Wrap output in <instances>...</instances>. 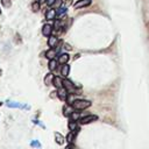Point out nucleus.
Here are the masks:
<instances>
[{"label": "nucleus", "mask_w": 149, "mask_h": 149, "mask_svg": "<svg viewBox=\"0 0 149 149\" xmlns=\"http://www.w3.org/2000/svg\"><path fill=\"white\" fill-rule=\"evenodd\" d=\"M91 105H92V102L90 100H86V99H74L71 102L72 108L76 111H84V109L88 108Z\"/></svg>", "instance_id": "obj_1"}, {"label": "nucleus", "mask_w": 149, "mask_h": 149, "mask_svg": "<svg viewBox=\"0 0 149 149\" xmlns=\"http://www.w3.org/2000/svg\"><path fill=\"white\" fill-rule=\"evenodd\" d=\"M63 86L66 88V91H68L70 94H74V93H78V92H79L78 87H77L70 79H68V78H64V79H63Z\"/></svg>", "instance_id": "obj_2"}, {"label": "nucleus", "mask_w": 149, "mask_h": 149, "mask_svg": "<svg viewBox=\"0 0 149 149\" xmlns=\"http://www.w3.org/2000/svg\"><path fill=\"white\" fill-rule=\"evenodd\" d=\"M56 93H57V97H58V99H61L62 101H66V100H68V97H69V92L66 91V88H65L64 86H61V87H58V88H57V91H56Z\"/></svg>", "instance_id": "obj_3"}, {"label": "nucleus", "mask_w": 149, "mask_h": 149, "mask_svg": "<svg viewBox=\"0 0 149 149\" xmlns=\"http://www.w3.org/2000/svg\"><path fill=\"white\" fill-rule=\"evenodd\" d=\"M95 120H98V116H97V115H94V114H88V115L81 116L78 121H79V123H80V125H85V123L93 122V121H95Z\"/></svg>", "instance_id": "obj_4"}, {"label": "nucleus", "mask_w": 149, "mask_h": 149, "mask_svg": "<svg viewBox=\"0 0 149 149\" xmlns=\"http://www.w3.org/2000/svg\"><path fill=\"white\" fill-rule=\"evenodd\" d=\"M52 31H54L52 24H50V23H44V24H43V27H42V34H43V36L49 37Z\"/></svg>", "instance_id": "obj_5"}, {"label": "nucleus", "mask_w": 149, "mask_h": 149, "mask_svg": "<svg viewBox=\"0 0 149 149\" xmlns=\"http://www.w3.org/2000/svg\"><path fill=\"white\" fill-rule=\"evenodd\" d=\"M92 3V0H78L74 5H73V8L78 9V8H83V7H87Z\"/></svg>", "instance_id": "obj_6"}, {"label": "nucleus", "mask_w": 149, "mask_h": 149, "mask_svg": "<svg viewBox=\"0 0 149 149\" xmlns=\"http://www.w3.org/2000/svg\"><path fill=\"white\" fill-rule=\"evenodd\" d=\"M55 19H56V10H55L54 8L48 9V10L45 12V20L52 21V20H55Z\"/></svg>", "instance_id": "obj_7"}, {"label": "nucleus", "mask_w": 149, "mask_h": 149, "mask_svg": "<svg viewBox=\"0 0 149 149\" xmlns=\"http://www.w3.org/2000/svg\"><path fill=\"white\" fill-rule=\"evenodd\" d=\"M7 106L10 107V108H29L28 105H22V104H19V102H13V101H7Z\"/></svg>", "instance_id": "obj_8"}, {"label": "nucleus", "mask_w": 149, "mask_h": 149, "mask_svg": "<svg viewBox=\"0 0 149 149\" xmlns=\"http://www.w3.org/2000/svg\"><path fill=\"white\" fill-rule=\"evenodd\" d=\"M58 38L56 37V36H54V35H50L49 36V38H48V45L50 47V48H55L57 44H58Z\"/></svg>", "instance_id": "obj_9"}, {"label": "nucleus", "mask_w": 149, "mask_h": 149, "mask_svg": "<svg viewBox=\"0 0 149 149\" xmlns=\"http://www.w3.org/2000/svg\"><path fill=\"white\" fill-rule=\"evenodd\" d=\"M57 54H58V52H57V50H56L55 48H51V49H49L48 51H45V55H44V56L50 61V59H54V58L56 57V55H57Z\"/></svg>", "instance_id": "obj_10"}, {"label": "nucleus", "mask_w": 149, "mask_h": 149, "mask_svg": "<svg viewBox=\"0 0 149 149\" xmlns=\"http://www.w3.org/2000/svg\"><path fill=\"white\" fill-rule=\"evenodd\" d=\"M70 59V56H69V54H66V52H64V54H61L59 56H58V63L59 64H66L68 63V61Z\"/></svg>", "instance_id": "obj_11"}, {"label": "nucleus", "mask_w": 149, "mask_h": 149, "mask_svg": "<svg viewBox=\"0 0 149 149\" xmlns=\"http://www.w3.org/2000/svg\"><path fill=\"white\" fill-rule=\"evenodd\" d=\"M65 14H66V7L65 6H59V8L56 10V17L62 19V17L65 16Z\"/></svg>", "instance_id": "obj_12"}, {"label": "nucleus", "mask_w": 149, "mask_h": 149, "mask_svg": "<svg viewBox=\"0 0 149 149\" xmlns=\"http://www.w3.org/2000/svg\"><path fill=\"white\" fill-rule=\"evenodd\" d=\"M61 74L63 77H68L70 74V65L66 63V64H63L61 66Z\"/></svg>", "instance_id": "obj_13"}, {"label": "nucleus", "mask_w": 149, "mask_h": 149, "mask_svg": "<svg viewBox=\"0 0 149 149\" xmlns=\"http://www.w3.org/2000/svg\"><path fill=\"white\" fill-rule=\"evenodd\" d=\"M58 61H56L55 58L54 59H50L49 61V63H48V68H49V70L52 72V71H56L57 70V66H58Z\"/></svg>", "instance_id": "obj_14"}, {"label": "nucleus", "mask_w": 149, "mask_h": 149, "mask_svg": "<svg viewBox=\"0 0 149 149\" xmlns=\"http://www.w3.org/2000/svg\"><path fill=\"white\" fill-rule=\"evenodd\" d=\"M68 127H69V130L70 132H74V130H78V125H77V121L74 120H71L69 119V122H68Z\"/></svg>", "instance_id": "obj_15"}, {"label": "nucleus", "mask_w": 149, "mask_h": 149, "mask_svg": "<svg viewBox=\"0 0 149 149\" xmlns=\"http://www.w3.org/2000/svg\"><path fill=\"white\" fill-rule=\"evenodd\" d=\"M52 85H54L56 88L63 86V79H62L61 77H58V76H55V77H54V80H52Z\"/></svg>", "instance_id": "obj_16"}, {"label": "nucleus", "mask_w": 149, "mask_h": 149, "mask_svg": "<svg viewBox=\"0 0 149 149\" xmlns=\"http://www.w3.org/2000/svg\"><path fill=\"white\" fill-rule=\"evenodd\" d=\"M78 130H79V129H78ZM78 130L69 132V134L66 135V141L69 142V144H72V143H73V141H74V139H76V134H77Z\"/></svg>", "instance_id": "obj_17"}, {"label": "nucleus", "mask_w": 149, "mask_h": 149, "mask_svg": "<svg viewBox=\"0 0 149 149\" xmlns=\"http://www.w3.org/2000/svg\"><path fill=\"white\" fill-rule=\"evenodd\" d=\"M54 77H55V76H54V74H52L51 72H49V73H48V74H47L45 77H44V84H45L47 86H50V85L52 84Z\"/></svg>", "instance_id": "obj_18"}, {"label": "nucleus", "mask_w": 149, "mask_h": 149, "mask_svg": "<svg viewBox=\"0 0 149 149\" xmlns=\"http://www.w3.org/2000/svg\"><path fill=\"white\" fill-rule=\"evenodd\" d=\"M55 140H56V143H57V144H63L64 141H65V139H64V137L62 136V134L58 133V132H55Z\"/></svg>", "instance_id": "obj_19"}, {"label": "nucleus", "mask_w": 149, "mask_h": 149, "mask_svg": "<svg viewBox=\"0 0 149 149\" xmlns=\"http://www.w3.org/2000/svg\"><path fill=\"white\" fill-rule=\"evenodd\" d=\"M80 118H81L80 111H76V109H74V112H72V113L70 114V119H71V120H74V121H78Z\"/></svg>", "instance_id": "obj_20"}, {"label": "nucleus", "mask_w": 149, "mask_h": 149, "mask_svg": "<svg viewBox=\"0 0 149 149\" xmlns=\"http://www.w3.org/2000/svg\"><path fill=\"white\" fill-rule=\"evenodd\" d=\"M40 8H41V3L38 2V0H36V1H34L31 3V9H33L34 13H37L40 10Z\"/></svg>", "instance_id": "obj_21"}, {"label": "nucleus", "mask_w": 149, "mask_h": 149, "mask_svg": "<svg viewBox=\"0 0 149 149\" xmlns=\"http://www.w3.org/2000/svg\"><path fill=\"white\" fill-rule=\"evenodd\" d=\"M71 108H72V106L70 105H65L64 107H63V114L65 115V116H70V114L72 113V111H71Z\"/></svg>", "instance_id": "obj_22"}, {"label": "nucleus", "mask_w": 149, "mask_h": 149, "mask_svg": "<svg viewBox=\"0 0 149 149\" xmlns=\"http://www.w3.org/2000/svg\"><path fill=\"white\" fill-rule=\"evenodd\" d=\"M30 146H31V147H34V148H41V146H40V142H38L37 140H34V141H31V142H30Z\"/></svg>", "instance_id": "obj_23"}, {"label": "nucleus", "mask_w": 149, "mask_h": 149, "mask_svg": "<svg viewBox=\"0 0 149 149\" xmlns=\"http://www.w3.org/2000/svg\"><path fill=\"white\" fill-rule=\"evenodd\" d=\"M1 3H2L3 6H6V7H9V6L12 5V1H10V0H1Z\"/></svg>", "instance_id": "obj_24"}, {"label": "nucleus", "mask_w": 149, "mask_h": 149, "mask_svg": "<svg viewBox=\"0 0 149 149\" xmlns=\"http://www.w3.org/2000/svg\"><path fill=\"white\" fill-rule=\"evenodd\" d=\"M57 0H47V6L48 7H52L55 3H56Z\"/></svg>", "instance_id": "obj_25"}, {"label": "nucleus", "mask_w": 149, "mask_h": 149, "mask_svg": "<svg viewBox=\"0 0 149 149\" xmlns=\"http://www.w3.org/2000/svg\"><path fill=\"white\" fill-rule=\"evenodd\" d=\"M38 2L42 5V3H44V2H47V0H38Z\"/></svg>", "instance_id": "obj_26"}, {"label": "nucleus", "mask_w": 149, "mask_h": 149, "mask_svg": "<svg viewBox=\"0 0 149 149\" xmlns=\"http://www.w3.org/2000/svg\"><path fill=\"white\" fill-rule=\"evenodd\" d=\"M0 14H1V9H0Z\"/></svg>", "instance_id": "obj_27"}]
</instances>
